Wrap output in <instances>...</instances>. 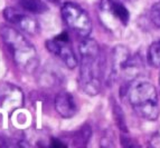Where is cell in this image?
I'll return each mask as SVG.
<instances>
[{
    "label": "cell",
    "instance_id": "cell-17",
    "mask_svg": "<svg viewBox=\"0 0 160 148\" xmlns=\"http://www.w3.org/2000/svg\"><path fill=\"white\" fill-rule=\"evenodd\" d=\"M129 1H136V0H129Z\"/></svg>",
    "mask_w": 160,
    "mask_h": 148
},
{
    "label": "cell",
    "instance_id": "cell-3",
    "mask_svg": "<svg viewBox=\"0 0 160 148\" xmlns=\"http://www.w3.org/2000/svg\"><path fill=\"white\" fill-rule=\"evenodd\" d=\"M0 37L9 48L17 66L26 72H32L38 65L36 48L20 31L8 25L0 27Z\"/></svg>",
    "mask_w": 160,
    "mask_h": 148
},
{
    "label": "cell",
    "instance_id": "cell-6",
    "mask_svg": "<svg viewBox=\"0 0 160 148\" xmlns=\"http://www.w3.org/2000/svg\"><path fill=\"white\" fill-rule=\"evenodd\" d=\"M46 47L52 53L57 56L68 68L73 69L78 66V58L73 50L71 39L67 32H62L53 39L47 40Z\"/></svg>",
    "mask_w": 160,
    "mask_h": 148
},
{
    "label": "cell",
    "instance_id": "cell-1",
    "mask_svg": "<svg viewBox=\"0 0 160 148\" xmlns=\"http://www.w3.org/2000/svg\"><path fill=\"white\" fill-rule=\"evenodd\" d=\"M80 86L85 94L95 96L100 93L103 77V56L100 46L86 37L80 45Z\"/></svg>",
    "mask_w": 160,
    "mask_h": 148
},
{
    "label": "cell",
    "instance_id": "cell-11",
    "mask_svg": "<svg viewBox=\"0 0 160 148\" xmlns=\"http://www.w3.org/2000/svg\"><path fill=\"white\" fill-rule=\"evenodd\" d=\"M22 9L32 13H42L47 10V6L43 0H18Z\"/></svg>",
    "mask_w": 160,
    "mask_h": 148
},
{
    "label": "cell",
    "instance_id": "cell-12",
    "mask_svg": "<svg viewBox=\"0 0 160 148\" xmlns=\"http://www.w3.org/2000/svg\"><path fill=\"white\" fill-rule=\"evenodd\" d=\"M92 135L91 127L88 125H84L83 127H81L80 129L76 132H74V143L75 145L78 146H85L88 144V141L90 140Z\"/></svg>",
    "mask_w": 160,
    "mask_h": 148
},
{
    "label": "cell",
    "instance_id": "cell-16",
    "mask_svg": "<svg viewBox=\"0 0 160 148\" xmlns=\"http://www.w3.org/2000/svg\"><path fill=\"white\" fill-rule=\"evenodd\" d=\"M51 145L53 146V147H65V146H66L65 144L62 143L61 140H57V139H55V138H53Z\"/></svg>",
    "mask_w": 160,
    "mask_h": 148
},
{
    "label": "cell",
    "instance_id": "cell-18",
    "mask_svg": "<svg viewBox=\"0 0 160 148\" xmlns=\"http://www.w3.org/2000/svg\"><path fill=\"white\" fill-rule=\"evenodd\" d=\"M159 82H160V75H159Z\"/></svg>",
    "mask_w": 160,
    "mask_h": 148
},
{
    "label": "cell",
    "instance_id": "cell-2",
    "mask_svg": "<svg viewBox=\"0 0 160 148\" xmlns=\"http://www.w3.org/2000/svg\"><path fill=\"white\" fill-rule=\"evenodd\" d=\"M126 87V93L133 110L147 120H156L159 117L160 109L155 86L147 80L134 79Z\"/></svg>",
    "mask_w": 160,
    "mask_h": 148
},
{
    "label": "cell",
    "instance_id": "cell-4",
    "mask_svg": "<svg viewBox=\"0 0 160 148\" xmlns=\"http://www.w3.org/2000/svg\"><path fill=\"white\" fill-rule=\"evenodd\" d=\"M142 62L124 46H117L112 50V76L122 78L129 85L141 72Z\"/></svg>",
    "mask_w": 160,
    "mask_h": 148
},
{
    "label": "cell",
    "instance_id": "cell-8",
    "mask_svg": "<svg viewBox=\"0 0 160 148\" xmlns=\"http://www.w3.org/2000/svg\"><path fill=\"white\" fill-rule=\"evenodd\" d=\"M24 97L22 91L12 85L0 86V108L9 113L18 109L22 105Z\"/></svg>",
    "mask_w": 160,
    "mask_h": 148
},
{
    "label": "cell",
    "instance_id": "cell-13",
    "mask_svg": "<svg viewBox=\"0 0 160 148\" xmlns=\"http://www.w3.org/2000/svg\"><path fill=\"white\" fill-rule=\"evenodd\" d=\"M148 61L152 67L160 68V40L153 42L148 49Z\"/></svg>",
    "mask_w": 160,
    "mask_h": 148
},
{
    "label": "cell",
    "instance_id": "cell-14",
    "mask_svg": "<svg viewBox=\"0 0 160 148\" xmlns=\"http://www.w3.org/2000/svg\"><path fill=\"white\" fill-rule=\"evenodd\" d=\"M112 109H113V117H114L115 122H117L118 127L120 128L121 132H128V127H127L126 118H124V114H123L121 107L114 101L112 105Z\"/></svg>",
    "mask_w": 160,
    "mask_h": 148
},
{
    "label": "cell",
    "instance_id": "cell-5",
    "mask_svg": "<svg viewBox=\"0 0 160 148\" xmlns=\"http://www.w3.org/2000/svg\"><path fill=\"white\" fill-rule=\"evenodd\" d=\"M62 18L69 29L86 38L92 31L91 18L81 6L74 2H66L62 6Z\"/></svg>",
    "mask_w": 160,
    "mask_h": 148
},
{
    "label": "cell",
    "instance_id": "cell-15",
    "mask_svg": "<svg viewBox=\"0 0 160 148\" xmlns=\"http://www.w3.org/2000/svg\"><path fill=\"white\" fill-rule=\"evenodd\" d=\"M150 19L157 28H160V1L156 2L150 9Z\"/></svg>",
    "mask_w": 160,
    "mask_h": 148
},
{
    "label": "cell",
    "instance_id": "cell-10",
    "mask_svg": "<svg viewBox=\"0 0 160 148\" xmlns=\"http://www.w3.org/2000/svg\"><path fill=\"white\" fill-rule=\"evenodd\" d=\"M109 8L111 12L114 15V17L120 21L122 25H127L129 21V11L128 9L118 0H110Z\"/></svg>",
    "mask_w": 160,
    "mask_h": 148
},
{
    "label": "cell",
    "instance_id": "cell-9",
    "mask_svg": "<svg viewBox=\"0 0 160 148\" xmlns=\"http://www.w3.org/2000/svg\"><path fill=\"white\" fill-rule=\"evenodd\" d=\"M54 105L58 115L63 118H72L78 111V105L75 103L74 97L72 94L67 91H62L57 94Z\"/></svg>",
    "mask_w": 160,
    "mask_h": 148
},
{
    "label": "cell",
    "instance_id": "cell-7",
    "mask_svg": "<svg viewBox=\"0 0 160 148\" xmlns=\"http://www.w3.org/2000/svg\"><path fill=\"white\" fill-rule=\"evenodd\" d=\"M2 15L7 22L27 34H36L39 29L38 21L34 16H32V12H28L22 8L7 7Z\"/></svg>",
    "mask_w": 160,
    "mask_h": 148
}]
</instances>
